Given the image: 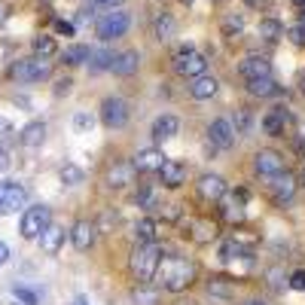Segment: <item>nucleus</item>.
Instances as JSON below:
<instances>
[{
  "instance_id": "obj_5",
  "label": "nucleus",
  "mask_w": 305,
  "mask_h": 305,
  "mask_svg": "<svg viewBox=\"0 0 305 305\" xmlns=\"http://www.w3.org/2000/svg\"><path fill=\"white\" fill-rule=\"evenodd\" d=\"M9 73H12V79H18V82H40V79H46V76L52 73V64H49L46 58L34 55V58H21V61H15Z\"/></svg>"
},
{
  "instance_id": "obj_1",
  "label": "nucleus",
  "mask_w": 305,
  "mask_h": 305,
  "mask_svg": "<svg viewBox=\"0 0 305 305\" xmlns=\"http://www.w3.org/2000/svg\"><path fill=\"white\" fill-rule=\"evenodd\" d=\"M196 281V266L183 257H168L162 263V287L168 293H183Z\"/></svg>"
},
{
  "instance_id": "obj_32",
  "label": "nucleus",
  "mask_w": 305,
  "mask_h": 305,
  "mask_svg": "<svg viewBox=\"0 0 305 305\" xmlns=\"http://www.w3.org/2000/svg\"><path fill=\"white\" fill-rule=\"evenodd\" d=\"M229 122H232L235 134H247V131H251V125H254V116H251V110H247V107H238V110H235V116H232Z\"/></svg>"
},
{
  "instance_id": "obj_23",
  "label": "nucleus",
  "mask_w": 305,
  "mask_h": 305,
  "mask_svg": "<svg viewBox=\"0 0 305 305\" xmlns=\"http://www.w3.org/2000/svg\"><path fill=\"white\" fill-rule=\"evenodd\" d=\"M137 64H141V55L134 52V49H128V52H119L116 58H113V73H119V76H128V73H134L137 70Z\"/></svg>"
},
{
  "instance_id": "obj_16",
  "label": "nucleus",
  "mask_w": 305,
  "mask_h": 305,
  "mask_svg": "<svg viewBox=\"0 0 305 305\" xmlns=\"http://www.w3.org/2000/svg\"><path fill=\"white\" fill-rule=\"evenodd\" d=\"M238 73H241L244 79L269 76V73H272V64H269V58H263V55H247V58L238 64Z\"/></svg>"
},
{
  "instance_id": "obj_4",
  "label": "nucleus",
  "mask_w": 305,
  "mask_h": 305,
  "mask_svg": "<svg viewBox=\"0 0 305 305\" xmlns=\"http://www.w3.org/2000/svg\"><path fill=\"white\" fill-rule=\"evenodd\" d=\"M131 27V15L125 12V9H110V12H104L101 18H98V24H95V34H98V40H116V37H122L125 31Z\"/></svg>"
},
{
  "instance_id": "obj_20",
  "label": "nucleus",
  "mask_w": 305,
  "mask_h": 305,
  "mask_svg": "<svg viewBox=\"0 0 305 305\" xmlns=\"http://www.w3.org/2000/svg\"><path fill=\"white\" fill-rule=\"evenodd\" d=\"M247 92H251L254 98H275V95L281 92V86H278V82H275V76L269 73V76L247 79Z\"/></svg>"
},
{
  "instance_id": "obj_45",
  "label": "nucleus",
  "mask_w": 305,
  "mask_h": 305,
  "mask_svg": "<svg viewBox=\"0 0 305 305\" xmlns=\"http://www.w3.org/2000/svg\"><path fill=\"white\" fill-rule=\"evenodd\" d=\"M70 86H73L70 79H58V82H55V95H67V92H70Z\"/></svg>"
},
{
  "instance_id": "obj_39",
  "label": "nucleus",
  "mask_w": 305,
  "mask_h": 305,
  "mask_svg": "<svg viewBox=\"0 0 305 305\" xmlns=\"http://www.w3.org/2000/svg\"><path fill=\"white\" fill-rule=\"evenodd\" d=\"M12 296H15V299H21V305H37V302H40V296H37L34 290L21 287V284H15V287H12Z\"/></svg>"
},
{
  "instance_id": "obj_48",
  "label": "nucleus",
  "mask_w": 305,
  "mask_h": 305,
  "mask_svg": "<svg viewBox=\"0 0 305 305\" xmlns=\"http://www.w3.org/2000/svg\"><path fill=\"white\" fill-rule=\"evenodd\" d=\"M6 168H9V153H3V150H0V174H3Z\"/></svg>"
},
{
  "instance_id": "obj_24",
  "label": "nucleus",
  "mask_w": 305,
  "mask_h": 305,
  "mask_svg": "<svg viewBox=\"0 0 305 305\" xmlns=\"http://www.w3.org/2000/svg\"><path fill=\"white\" fill-rule=\"evenodd\" d=\"M223 199H226V196H223ZM223 217H226L229 223H241V220H244V192H238V196H232V199L223 202Z\"/></svg>"
},
{
  "instance_id": "obj_44",
  "label": "nucleus",
  "mask_w": 305,
  "mask_h": 305,
  "mask_svg": "<svg viewBox=\"0 0 305 305\" xmlns=\"http://www.w3.org/2000/svg\"><path fill=\"white\" fill-rule=\"evenodd\" d=\"M290 40H293L296 46H305V27H293V31H290Z\"/></svg>"
},
{
  "instance_id": "obj_46",
  "label": "nucleus",
  "mask_w": 305,
  "mask_h": 305,
  "mask_svg": "<svg viewBox=\"0 0 305 305\" xmlns=\"http://www.w3.org/2000/svg\"><path fill=\"white\" fill-rule=\"evenodd\" d=\"M6 263H9V244L0 241V266H6Z\"/></svg>"
},
{
  "instance_id": "obj_7",
  "label": "nucleus",
  "mask_w": 305,
  "mask_h": 305,
  "mask_svg": "<svg viewBox=\"0 0 305 305\" xmlns=\"http://www.w3.org/2000/svg\"><path fill=\"white\" fill-rule=\"evenodd\" d=\"M205 67H208V58H205L202 52H196L192 46H183V49L174 55V70H177L180 76L196 79V76H202V73H205Z\"/></svg>"
},
{
  "instance_id": "obj_52",
  "label": "nucleus",
  "mask_w": 305,
  "mask_h": 305,
  "mask_svg": "<svg viewBox=\"0 0 305 305\" xmlns=\"http://www.w3.org/2000/svg\"><path fill=\"white\" fill-rule=\"evenodd\" d=\"M302 92H305V76H302Z\"/></svg>"
},
{
  "instance_id": "obj_31",
  "label": "nucleus",
  "mask_w": 305,
  "mask_h": 305,
  "mask_svg": "<svg viewBox=\"0 0 305 305\" xmlns=\"http://www.w3.org/2000/svg\"><path fill=\"white\" fill-rule=\"evenodd\" d=\"M89 55H92V49H89V46L73 43V46H67V49H64V64H86V61H89Z\"/></svg>"
},
{
  "instance_id": "obj_18",
  "label": "nucleus",
  "mask_w": 305,
  "mask_h": 305,
  "mask_svg": "<svg viewBox=\"0 0 305 305\" xmlns=\"http://www.w3.org/2000/svg\"><path fill=\"white\" fill-rule=\"evenodd\" d=\"M177 131H180V119L171 116V113H162V116L153 122V131H150V134H153V141L162 144V141H171Z\"/></svg>"
},
{
  "instance_id": "obj_50",
  "label": "nucleus",
  "mask_w": 305,
  "mask_h": 305,
  "mask_svg": "<svg viewBox=\"0 0 305 305\" xmlns=\"http://www.w3.org/2000/svg\"><path fill=\"white\" fill-rule=\"evenodd\" d=\"M241 305H266L263 299H247V302H241Z\"/></svg>"
},
{
  "instance_id": "obj_30",
  "label": "nucleus",
  "mask_w": 305,
  "mask_h": 305,
  "mask_svg": "<svg viewBox=\"0 0 305 305\" xmlns=\"http://www.w3.org/2000/svg\"><path fill=\"white\" fill-rule=\"evenodd\" d=\"M192 241H199V244H205V241H214L217 238V226L211 223V220H196L192 223Z\"/></svg>"
},
{
  "instance_id": "obj_11",
  "label": "nucleus",
  "mask_w": 305,
  "mask_h": 305,
  "mask_svg": "<svg viewBox=\"0 0 305 305\" xmlns=\"http://www.w3.org/2000/svg\"><path fill=\"white\" fill-rule=\"evenodd\" d=\"M168 159H165V153L162 150H156V147H147V150H141L134 159H131V165H134V171H144V174H150V171H162V165H165Z\"/></svg>"
},
{
  "instance_id": "obj_17",
  "label": "nucleus",
  "mask_w": 305,
  "mask_h": 305,
  "mask_svg": "<svg viewBox=\"0 0 305 305\" xmlns=\"http://www.w3.org/2000/svg\"><path fill=\"white\" fill-rule=\"evenodd\" d=\"M134 174H137V171H134L131 162H116V165L107 171V186H110V189H125V186L134 180Z\"/></svg>"
},
{
  "instance_id": "obj_26",
  "label": "nucleus",
  "mask_w": 305,
  "mask_h": 305,
  "mask_svg": "<svg viewBox=\"0 0 305 305\" xmlns=\"http://www.w3.org/2000/svg\"><path fill=\"white\" fill-rule=\"evenodd\" d=\"M61 244H64V229H58V226H49V229L40 235V247H43L46 254H58Z\"/></svg>"
},
{
  "instance_id": "obj_10",
  "label": "nucleus",
  "mask_w": 305,
  "mask_h": 305,
  "mask_svg": "<svg viewBox=\"0 0 305 305\" xmlns=\"http://www.w3.org/2000/svg\"><path fill=\"white\" fill-rule=\"evenodd\" d=\"M208 137H211V144H214L217 150H229L238 134H235V128H232L229 119H214V122L208 125Z\"/></svg>"
},
{
  "instance_id": "obj_49",
  "label": "nucleus",
  "mask_w": 305,
  "mask_h": 305,
  "mask_svg": "<svg viewBox=\"0 0 305 305\" xmlns=\"http://www.w3.org/2000/svg\"><path fill=\"white\" fill-rule=\"evenodd\" d=\"M70 305H89V299H86V296H76V299H73Z\"/></svg>"
},
{
  "instance_id": "obj_29",
  "label": "nucleus",
  "mask_w": 305,
  "mask_h": 305,
  "mask_svg": "<svg viewBox=\"0 0 305 305\" xmlns=\"http://www.w3.org/2000/svg\"><path fill=\"white\" fill-rule=\"evenodd\" d=\"M162 299V293L156 290V287H150V284H141L134 293H131V302L134 305H159Z\"/></svg>"
},
{
  "instance_id": "obj_38",
  "label": "nucleus",
  "mask_w": 305,
  "mask_h": 305,
  "mask_svg": "<svg viewBox=\"0 0 305 305\" xmlns=\"http://www.w3.org/2000/svg\"><path fill=\"white\" fill-rule=\"evenodd\" d=\"M61 180H64L67 186H76V183H82V171H79L76 165H70V162H67V165L61 168Z\"/></svg>"
},
{
  "instance_id": "obj_40",
  "label": "nucleus",
  "mask_w": 305,
  "mask_h": 305,
  "mask_svg": "<svg viewBox=\"0 0 305 305\" xmlns=\"http://www.w3.org/2000/svg\"><path fill=\"white\" fill-rule=\"evenodd\" d=\"M92 125H95V119H92L89 113H82V110H79V113L73 116V131H79V134H89V131H92Z\"/></svg>"
},
{
  "instance_id": "obj_47",
  "label": "nucleus",
  "mask_w": 305,
  "mask_h": 305,
  "mask_svg": "<svg viewBox=\"0 0 305 305\" xmlns=\"http://www.w3.org/2000/svg\"><path fill=\"white\" fill-rule=\"evenodd\" d=\"M9 131H12V122H9L6 116H0V137H3V134H9Z\"/></svg>"
},
{
  "instance_id": "obj_27",
  "label": "nucleus",
  "mask_w": 305,
  "mask_h": 305,
  "mask_svg": "<svg viewBox=\"0 0 305 305\" xmlns=\"http://www.w3.org/2000/svg\"><path fill=\"white\" fill-rule=\"evenodd\" d=\"M174 31H177V21H174L171 12L156 15V21H153V34H156V40H168V37H174Z\"/></svg>"
},
{
  "instance_id": "obj_6",
  "label": "nucleus",
  "mask_w": 305,
  "mask_h": 305,
  "mask_svg": "<svg viewBox=\"0 0 305 305\" xmlns=\"http://www.w3.org/2000/svg\"><path fill=\"white\" fill-rule=\"evenodd\" d=\"M21 208H27V189L15 180H3L0 183V217H9Z\"/></svg>"
},
{
  "instance_id": "obj_43",
  "label": "nucleus",
  "mask_w": 305,
  "mask_h": 305,
  "mask_svg": "<svg viewBox=\"0 0 305 305\" xmlns=\"http://www.w3.org/2000/svg\"><path fill=\"white\" fill-rule=\"evenodd\" d=\"M55 31H58V34H64V37H73V24H70V21H64V18H58V21H55Z\"/></svg>"
},
{
  "instance_id": "obj_36",
  "label": "nucleus",
  "mask_w": 305,
  "mask_h": 305,
  "mask_svg": "<svg viewBox=\"0 0 305 305\" xmlns=\"http://www.w3.org/2000/svg\"><path fill=\"white\" fill-rule=\"evenodd\" d=\"M119 3H122V0H89L79 18H89V15H92L95 9H107V12H110V9H119Z\"/></svg>"
},
{
  "instance_id": "obj_51",
  "label": "nucleus",
  "mask_w": 305,
  "mask_h": 305,
  "mask_svg": "<svg viewBox=\"0 0 305 305\" xmlns=\"http://www.w3.org/2000/svg\"><path fill=\"white\" fill-rule=\"evenodd\" d=\"M3 18H6V9H3V6H0V21H3Z\"/></svg>"
},
{
  "instance_id": "obj_42",
  "label": "nucleus",
  "mask_w": 305,
  "mask_h": 305,
  "mask_svg": "<svg viewBox=\"0 0 305 305\" xmlns=\"http://www.w3.org/2000/svg\"><path fill=\"white\" fill-rule=\"evenodd\" d=\"M290 287H293V290H305V272L302 269L290 275Z\"/></svg>"
},
{
  "instance_id": "obj_35",
  "label": "nucleus",
  "mask_w": 305,
  "mask_h": 305,
  "mask_svg": "<svg viewBox=\"0 0 305 305\" xmlns=\"http://www.w3.org/2000/svg\"><path fill=\"white\" fill-rule=\"evenodd\" d=\"M208 293L211 296H220V299H229L232 296V284L226 278H211L208 281Z\"/></svg>"
},
{
  "instance_id": "obj_22",
  "label": "nucleus",
  "mask_w": 305,
  "mask_h": 305,
  "mask_svg": "<svg viewBox=\"0 0 305 305\" xmlns=\"http://www.w3.org/2000/svg\"><path fill=\"white\" fill-rule=\"evenodd\" d=\"M18 141H21V147H40V144L46 141V122H40V119L27 122V125L21 128Z\"/></svg>"
},
{
  "instance_id": "obj_34",
  "label": "nucleus",
  "mask_w": 305,
  "mask_h": 305,
  "mask_svg": "<svg viewBox=\"0 0 305 305\" xmlns=\"http://www.w3.org/2000/svg\"><path fill=\"white\" fill-rule=\"evenodd\" d=\"M241 254H244V247H241V241H238L235 235L220 244V260H235V257H241Z\"/></svg>"
},
{
  "instance_id": "obj_9",
  "label": "nucleus",
  "mask_w": 305,
  "mask_h": 305,
  "mask_svg": "<svg viewBox=\"0 0 305 305\" xmlns=\"http://www.w3.org/2000/svg\"><path fill=\"white\" fill-rule=\"evenodd\" d=\"M254 168H257L260 177H275V174L284 171V156L275 153V150H260L254 156Z\"/></svg>"
},
{
  "instance_id": "obj_12",
  "label": "nucleus",
  "mask_w": 305,
  "mask_h": 305,
  "mask_svg": "<svg viewBox=\"0 0 305 305\" xmlns=\"http://www.w3.org/2000/svg\"><path fill=\"white\" fill-rule=\"evenodd\" d=\"M196 186H199V196H202L205 202H220V199L226 196V180H223L220 174H202Z\"/></svg>"
},
{
  "instance_id": "obj_33",
  "label": "nucleus",
  "mask_w": 305,
  "mask_h": 305,
  "mask_svg": "<svg viewBox=\"0 0 305 305\" xmlns=\"http://www.w3.org/2000/svg\"><path fill=\"white\" fill-rule=\"evenodd\" d=\"M34 52H37L40 58H49V55H55V52H58V46H55V37H49V34H40V37H34Z\"/></svg>"
},
{
  "instance_id": "obj_41",
  "label": "nucleus",
  "mask_w": 305,
  "mask_h": 305,
  "mask_svg": "<svg viewBox=\"0 0 305 305\" xmlns=\"http://www.w3.org/2000/svg\"><path fill=\"white\" fill-rule=\"evenodd\" d=\"M223 31H226V37L238 34V31H241V18H226V21H223Z\"/></svg>"
},
{
  "instance_id": "obj_14",
  "label": "nucleus",
  "mask_w": 305,
  "mask_h": 305,
  "mask_svg": "<svg viewBox=\"0 0 305 305\" xmlns=\"http://www.w3.org/2000/svg\"><path fill=\"white\" fill-rule=\"evenodd\" d=\"M95 238H98V223H92V220H79V223H73V229H70V241H73L76 251H89V247L95 244Z\"/></svg>"
},
{
  "instance_id": "obj_8",
  "label": "nucleus",
  "mask_w": 305,
  "mask_h": 305,
  "mask_svg": "<svg viewBox=\"0 0 305 305\" xmlns=\"http://www.w3.org/2000/svg\"><path fill=\"white\" fill-rule=\"evenodd\" d=\"M128 116H131V110L122 98H104L101 101V122L107 128H122L128 122Z\"/></svg>"
},
{
  "instance_id": "obj_53",
  "label": "nucleus",
  "mask_w": 305,
  "mask_h": 305,
  "mask_svg": "<svg viewBox=\"0 0 305 305\" xmlns=\"http://www.w3.org/2000/svg\"><path fill=\"white\" fill-rule=\"evenodd\" d=\"M183 3H189V0H183Z\"/></svg>"
},
{
  "instance_id": "obj_2",
  "label": "nucleus",
  "mask_w": 305,
  "mask_h": 305,
  "mask_svg": "<svg viewBox=\"0 0 305 305\" xmlns=\"http://www.w3.org/2000/svg\"><path fill=\"white\" fill-rule=\"evenodd\" d=\"M159 266H162V251H159L156 241L153 244H137L131 251V272H134L137 281H144V284L153 281L156 272H159Z\"/></svg>"
},
{
  "instance_id": "obj_13",
  "label": "nucleus",
  "mask_w": 305,
  "mask_h": 305,
  "mask_svg": "<svg viewBox=\"0 0 305 305\" xmlns=\"http://www.w3.org/2000/svg\"><path fill=\"white\" fill-rule=\"evenodd\" d=\"M269 180H272V183H269V192H272L275 202H290V199L296 196V177H293V174L281 171V174H275V177H269Z\"/></svg>"
},
{
  "instance_id": "obj_28",
  "label": "nucleus",
  "mask_w": 305,
  "mask_h": 305,
  "mask_svg": "<svg viewBox=\"0 0 305 305\" xmlns=\"http://www.w3.org/2000/svg\"><path fill=\"white\" fill-rule=\"evenodd\" d=\"M134 238H137V244H153L156 241V220L153 217H141L134 223Z\"/></svg>"
},
{
  "instance_id": "obj_25",
  "label": "nucleus",
  "mask_w": 305,
  "mask_h": 305,
  "mask_svg": "<svg viewBox=\"0 0 305 305\" xmlns=\"http://www.w3.org/2000/svg\"><path fill=\"white\" fill-rule=\"evenodd\" d=\"M113 58H116V55H113L110 49H92V55H89L86 64H89L92 73H101V70H110V67H113Z\"/></svg>"
},
{
  "instance_id": "obj_37",
  "label": "nucleus",
  "mask_w": 305,
  "mask_h": 305,
  "mask_svg": "<svg viewBox=\"0 0 305 305\" xmlns=\"http://www.w3.org/2000/svg\"><path fill=\"white\" fill-rule=\"evenodd\" d=\"M284 34V27L275 21V18H266V21H260V37H266V40H278Z\"/></svg>"
},
{
  "instance_id": "obj_19",
  "label": "nucleus",
  "mask_w": 305,
  "mask_h": 305,
  "mask_svg": "<svg viewBox=\"0 0 305 305\" xmlns=\"http://www.w3.org/2000/svg\"><path fill=\"white\" fill-rule=\"evenodd\" d=\"M159 174H162V186H168V189H177L180 183H186V165L177 159H168Z\"/></svg>"
},
{
  "instance_id": "obj_3",
  "label": "nucleus",
  "mask_w": 305,
  "mask_h": 305,
  "mask_svg": "<svg viewBox=\"0 0 305 305\" xmlns=\"http://www.w3.org/2000/svg\"><path fill=\"white\" fill-rule=\"evenodd\" d=\"M49 226H52V211L46 205H34V208H24L18 232H21V238H40Z\"/></svg>"
},
{
  "instance_id": "obj_21",
  "label": "nucleus",
  "mask_w": 305,
  "mask_h": 305,
  "mask_svg": "<svg viewBox=\"0 0 305 305\" xmlns=\"http://www.w3.org/2000/svg\"><path fill=\"white\" fill-rule=\"evenodd\" d=\"M217 79L214 76H208V73H202V76H196L192 79V86H189V95L196 98V101H208V98H214L217 95Z\"/></svg>"
},
{
  "instance_id": "obj_15",
  "label": "nucleus",
  "mask_w": 305,
  "mask_h": 305,
  "mask_svg": "<svg viewBox=\"0 0 305 305\" xmlns=\"http://www.w3.org/2000/svg\"><path fill=\"white\" fill-rule=\"evenodd\" d=\"M287 125H290V113H287V107H272V110L263 116V131H266L269 137H281Z\"/></svg>"
}]
</instances>
